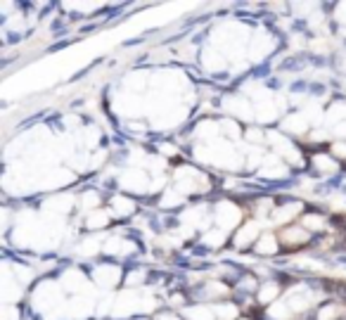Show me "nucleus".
Returning <instances> with one entry per match:
<instances>
[{"label": "nucleus", "mask_w": 346, "mask_h": 320, "mask_svg": "<svg viewBox=\"0 0 346 320\" xmlns=\"http://www.w3.org/2000/svg\"><path fill=\"white\" fill-rule=\"evenodd\" d=\"M337 316H339V308L334 306V304H330V306H325V308H320V313H318L320 320H337Z\"/></svg>", "instance_id": "nucleus-7"}, {"label": "nucleus", "mask_w": 346, "mask_h": 320, "mask_svg": "<svg viewBox=\"0 0 346 320\" xmlns=\"http://www.w3.org/2000/svg\"><path fill=\"white\" fill-rule=\"evenodd\" d=\"M256 235H259V228H256V223H247V228H242L235 242H237V247H247V244H249V242H252Z\"/></svg>", "instance_id": "nucleus-2"}, {"label": "nucleus", "mask_w": 346, "mask_h": 320, "mask_svg": "<svg viewBox=\"0 0 346 320\" xmlns=\"http://www.w3.org/2000/svg\"><path fill=\"white\" fill-rule=\"evenodd\" d=\"M157 320H178V316H173V313H159Z\"/></svg>", "instance_id": "nucleus-8"}, {"label": "nucleus", "mask_w": 346, "mask_h": 320, "mask_svg": "<svg viewBox=\"0 0 346 320\" xmlns=\"http://www.w3.org/2000/svg\"><path fill=\"white\" fill-rule=\"evenodd\" d=\"M114 204H116V209H112V211L116 213V216H126V213H131V211H133V209H135V204H133V202L121 200V197H119V200H114V202H112V206H114Z\"/></svg>", "instance_id": "nucleus-5"}, {"label": "nucleus", "mask_w": 346, "mask_h": 320, "mask_svg": "<svg viewBox=\"0 0 346 320\" xmlns=\"http://www.w3.org/2000/svg\"><path fill=\"white\" fill-rule=\"evenodd\" d=\"M334 154H344L346 157V145H334Z\"/></svg>", "instance_id": "nucleus-9"}, {"label": "nucleus", "mask_w": 346, "mask_h": 320, "mask_svg": "<svg viewBox=\"0 0 346 320\" xmlns=\"http://www.w3.org/2000/svg\"><path fill=\"white\" fill-rule=\"evenodd\" d=\"M282 247L287 249H294V247H301L308 242V230L304 226H287L282 230Z\"/></svg>", "instance_id": "nucleus-1"}, {"label": "nucleus", "mask_w": 346, "mask_h": 320, "mask_svg": "<svg viewBox=\"0 0 346 320\" xmlns=\"http://www.w3.org/2000/svg\"><path fill=\"white\" fill-rule=\"evenodd\" d=\"M278 294H280V287H275V285H268V287H263V290H261V294H259V296H261V301H263V304H270V301H273Z\"/></svg>", "instance_id": "nucleus-6"}, {"label": "nucleus", "mask_w": 346, "mask_h": 320, "mask_svg": "<svg viewBox=\"0 0 346 320\" xmlns=\"http://www.w3.org/2000/svg\"><path fill=\"white\" fill-rule=\"evenodd\" d=\"M107 221H109V216H107L105 211H100V209H97L95 213L88 216V228H105Z\"/></svg>", "instance_id": "nucleus-4"}, {"label": "nucleus", "mask_w": 346, "mask_h": 320, "mask_svg": "<svg viewBox=\"0 0 346 320\" xmlns=\"http://www.w3.org/2000/svg\"><path fill=\"white\" fill-rule=\"evenodd\" d=\"M280 247H278V240L273 237V235H263L259 244H256V252L259 254H275Z\"/></svg>", "instance_id": "nucleus-3"}]
</instances>
